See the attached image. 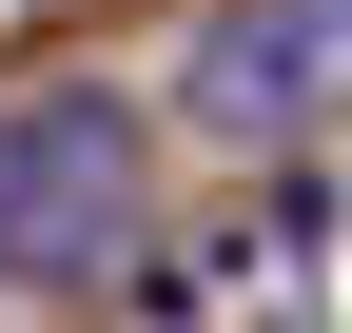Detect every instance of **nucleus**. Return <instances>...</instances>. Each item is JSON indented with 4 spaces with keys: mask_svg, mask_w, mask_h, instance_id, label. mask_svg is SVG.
<instances>
[{
    "mask_svg": "<svg viewBox=\"0 0 352 333\" xmlns=\"http://www.w3.org/2000/svg\"><path fill=\"white\" fill-rule=\"evenodd\" d=\"M157 216V118L118 78H20L0 98V294H98Z\"/></svg>",
    "mask_w": 352,
    "mask_h": 333,
    "instance_id": "f257e3e1",
    "label": "nucleus"
},
{
    "mask_svg": "<svg viewBox=\"0 0 352 333\" xmlns=\"http://www.w3.org/2000/svg\"><path fill=\"white\" fill-rule=\"evenodd\" d=\"M333 39H352V0H333Z\"/></svg>",
    "mask_w": 352,
    "mask_h": 333,
    "instance_id": "7ed1b4c3",
    "label": "nucleus"
},
{
    "mask_svg": "<svg viewBox=\"0 0 352 333\" xmlns=\"http://www.w3.org/2000/svg\"><path fill=\"white\" fill-rule=\"evenodd\" d=\"M333 59H352V39H333V0H215V20H196V118L274 138V118L314 98Z\"/></svg>",
    "mask_w": 352,
    "mask_h": 333,
    "instance_id": "f03ea898",
    "label": "nucleus"
}]
</instances>
